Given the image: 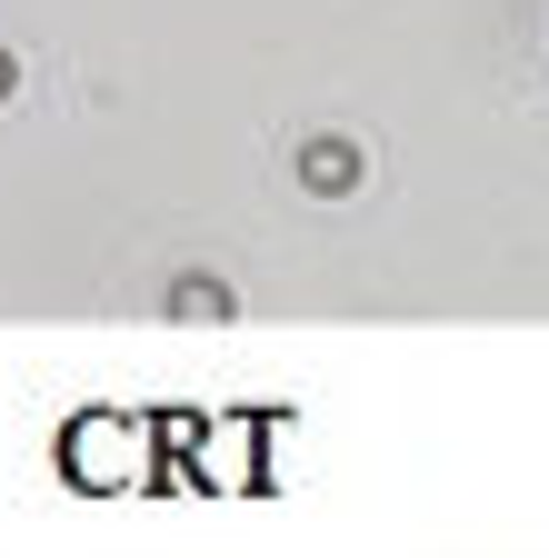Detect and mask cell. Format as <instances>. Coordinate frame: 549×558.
I'll return each mask as SVG.
<instances>
[{"mask_svg": "<svg viewBox=\"0 0 549 558\" xmlns=\"http://www.w3.org/2000/svg\"><path fill=\"white\" fill-rule=\"evenodd\" d=\"M170 319H230V279L180 269V279H170Z\"/></svg>", "mask_w": 549, "mask_h": 558, "instance_id": "7a4b0ae2", "label": "cell"}, {"mask_svg": "<svg viewBox=\"0 0 549 558\" xmlns=\"http://www.w3.org/2000/svg\"><path fill=\"white\" fill-rule=\"evenodd\" d=\"M11 90H21V60H11V50H0V100H11Z\"/></svg>", "mask_w": 549, "mask_h": 558, "instance_id": "3957f363", "label": "cell"}, {"mask_svg": "<svg viewBox=\"0 0 549 558\" xmlns=\"http://www.w3.org/2000/svg\"><path fill=\"white\" fill-rule=\"evenodd\" d=\"M290 170H300L310 199H350V190H360V140L320 130V140H300V160H290Z\"/></svg>", "mask_w": 549, "mask_h": 558, "instance_id": "6da1fadb", "label": "cell"}]
</instances>
